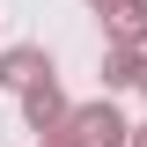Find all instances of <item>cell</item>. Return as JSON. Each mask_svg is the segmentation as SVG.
Segmentation results:
<instances>
[{
    "instance_id": "6da1fadb",
    "label": "cell",
    "mask_w": 147,
    "mask_h": 147,
    "mask_svg": "<svg viewBox=\"0 0 147 147\" xmlns=\"http://www.w3.org/2000/svg\"><path fill=\"white\" fill-rule=\"evenodd\" d=\"M66 132H74L81 147H125V140H132L125 110L110 103V96H103V103H74V110H66Z\"/></svg>"
},
{
    "instance_id": "277c9868",
    "label": "cell",
    "mask_w": 147,
    "mask_h": 147,
    "mask_svg": "<svg viewBox=\"0 0 147 147\" xmlns=\"http://www.w3.org/2000/svg\"><path fill=\"white\" fill-rule=\"evenodd\" d=\"M140 81H147V52H140V44H110V52H103V96L140 88Z\"/></svg>"
},
{
    "instance_id": "52a82bcc",
    "label": "cell",
    "mask_w": 147,
    "mask_h": 147,
    "mask_svg": "<svg viewBox=\"0 0 147 147\" xmlns=\"http://www.w3.org/2000/svg\"><path fill=\"white\" fill-rule=\"evenodd\" d=\"M88 7H96V15H110V7H125V0H88Z\"/></svg>"
},
{
    "instance_id": "8992f818",
    "label": "cell",
    "mask_w": 147,
    "mask_h": 147,
    "mask_svg": "<svg viewBox=\"0 0 147 147\" xmlns=\"http://www.w3.org/2000/svg\"><path fill=\"white\" fill-rule=\"evenodd\" d=\"M37 147H81V140H74L66 125H52V132H44V140H37Z\"/></svg>"
},
{
    "instance_id": "7a4b0ae2",
    "label": "cell",
    "mask_w": 147,
    "mask_h": 147,
    "mask_svg": "<svg viewBox=\"0 0 147 147\" xmlns=\"http://www.w3.org/2000/svg\"><path fill=\"white\" fill-rule=\"evenodd\" d=\"M44 74H52V52H44V44H7V52H0V88H30V81H44Z\"/></svg>"
},
{
    "instance_id": "3957f363",
    "label": "cell",
    "mask_w": 147,
    "mask_h": 147,
    "mask_svg": "<svg viewBox=\"0 0 147 147\" xmlns=\"http://www.w3.org/2000/svg\"><path fill=\"white\" fill-rule=\"evenodd\" d=\"M66 88H59V81H52V74H44V81H30V88H22V118H30V125L37 132H52V125H66Z\"/></svg>"
},
{
    "instance_id": "ba28073f",
    "label": "cell",
    "mask_w": 147,
    "mask_h": 147,
    "mask_svg": "<svg viewBox=\"0 0 147 147\" xmlns=\"http://www.w3.org/2000/svg\"><path fill=\"white\" fill-rule=\"evenodd\" d=\"M125 147H147V125H132V140H125Z\"/></svg>"
},
{
    "instance_id": "5b68a950",
    "label": "cell",
    "mask_w": 147,
    "mask_h": 147,
    "mask_svg": "<svg viewBox=\"0 0 147 147\" xmlns=\"http://www.w3.org/2000/svg\"><path fill=\"white\" fill-rule=\"evenodd\" d=\"M110 44H140L147 52V0H125V7H110Z\"/></svg>"
},
{
    "instance_id": "9c48e42d",
    "label": "cell",
    "mask_w": 147,
    "mask_h": 147,
    "mask_svg": "<svg viewBox=\"0 0 147 147\" xmlns=\"http://www.w3.org/2000/svg\"><path fill=\"white\" fill-rule=\"evenodd\" d=\"M140 96H147V81H140Z\"/></svg>"
}]
</instances>
